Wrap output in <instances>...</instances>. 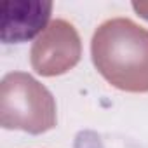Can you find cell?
Returning a JSON list of instances; mask_svg holds the SVG:
<instances>
[{
  "mask_svg": "<svg viewBox=\"0 0 148 148\" xmlns=\"http://www.w3.org/2000/svg\"><path fill=\"white\" fill-rule=\"evenodd\" d=\"M98 71L117 89L148 92V30L127 18L105 21L92 37Z\"/></svg>",
  "mask_w": 148,
  "mask_h": 148,
  "instance_id": "cell-1",
  "label": "cell"
},
{
  "mask_svg": "<svg viewBox=\"0 0 148 148\" xmlns=\"http://www.w3.org/2000/svg\"><path fill=\"white\" fill-rule=\"evenodd\" d=\"M0 124L5 129L42 134L56 127V101L28 73H7L0 84Z\"/></svg>",
  "mask_w": 148,
  "mask_h": 148,
  "instance_id": "cell-2",
  "label": "cell"
},
{
  "mask_svg": "<svg viewBox=\"0 0 148 148\" xmlns=\"http://www.w3.org/2000/svg\"><path fill=\"white\" fill-rule=\"evenodd\" d=\"M82 54L75 26L64 19L52 21L32 47V66L44 77H54L73 68Z\"/></svg>",
  "mask_w": 148,
  "mask_h": 148,
  "instance_id": "cell-3",
  "label": "cell"
},
{
  "mask_svg": "<svg viewBox=\"0 0 148 148\" xmlns=\"http://www.w3.org/2000/svg\"><path fill=\"white\" fill-rule=\"evenodd\" d=\"M0 38L4 44H23L42 35L49 26L52 2L45 0H2Z\"/></svg>",
  "mask_w": 148,
  "mask_h": 148,
  "instance_id": "cell-4",
  "label": "cell"
},
{
  "mask_svg": "<svg viewBox=\"0 0 148 148\" xmlns=\"http://www.w3.org/2000/svg\"><path fill=\"white\" fill-rule=\"evenodd\" d=\"M132 7L139 12V16H141V18L148 19V4H138V2H134V4H132Z\"/></svg>",
  "mask_w": 148,
  "mask_h": 148,
  "instance_id": "cell-5",
  "label": "cell"
}]
</instances>
